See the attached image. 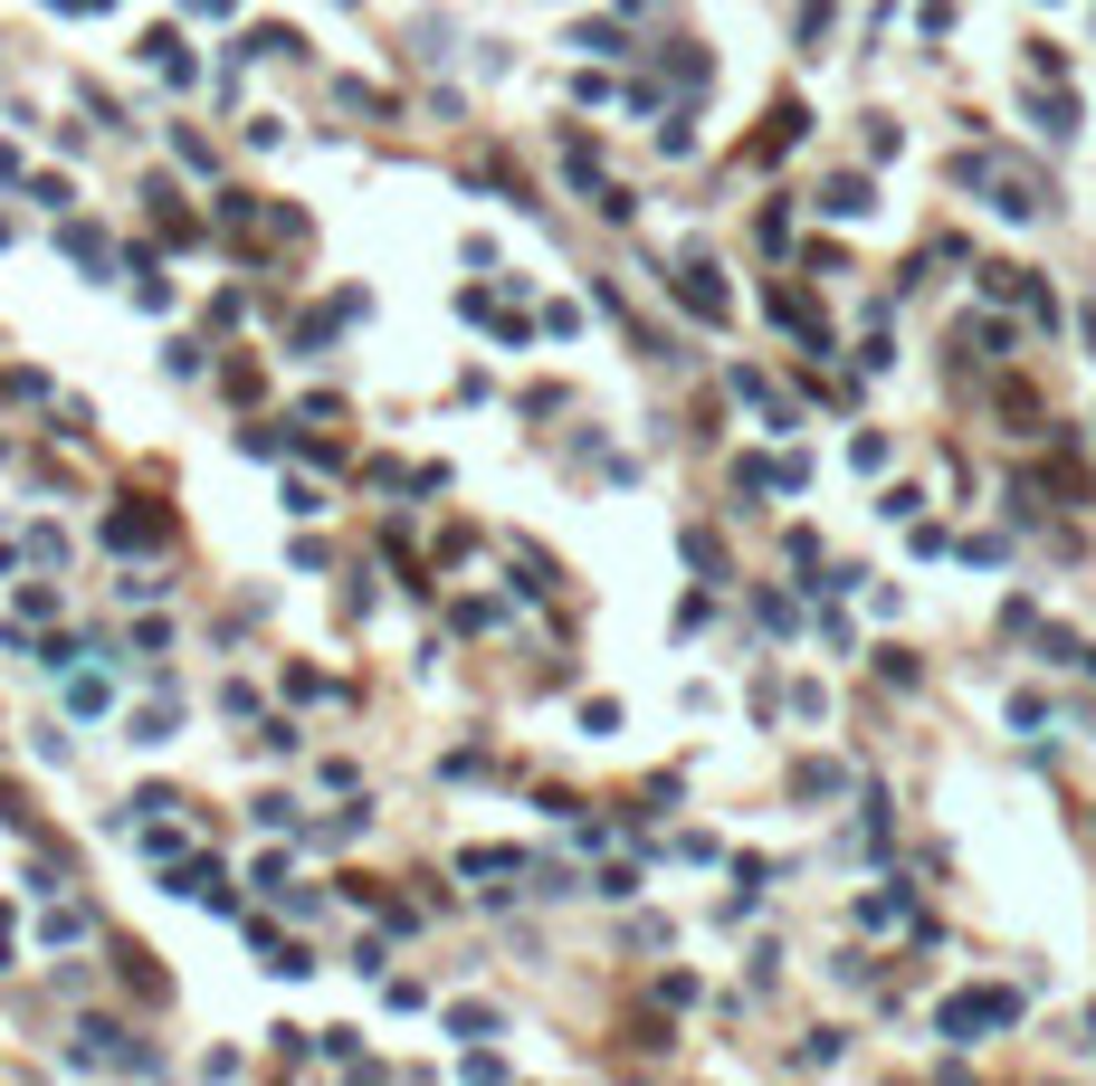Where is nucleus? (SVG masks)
I'll list each match as a JSON object with an SVG mask.
<instances>
[{"mask_svg": "<svg viewBox=\"0 0 1096 1086\" xmlns=\"http://www.w3.org/2000/svg\"><path fill=\"white\" fill-rule=\"evenodd\" d=\"M105 543H115V553H134V543H163V515H115V524H105Z\"/></svg>", "mask_w": 1096, "mask_h": 1086, "instance_id": "f257e3e1", "label": "nucleus"}]
</instances>
